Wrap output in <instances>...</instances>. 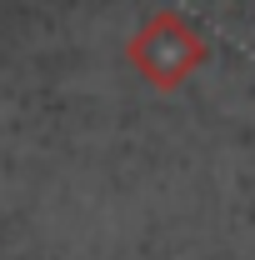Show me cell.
<instances>
[]
</instances>
